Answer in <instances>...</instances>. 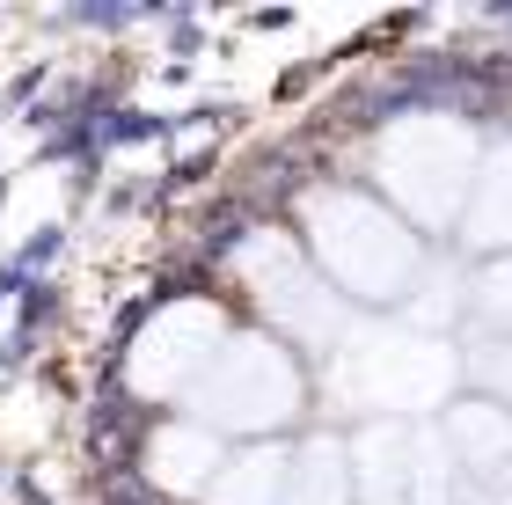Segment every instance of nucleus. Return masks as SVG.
Returning a JSON list of instances; mask_svg holds the SVG:
<instances>
[{
  "instance_id": "nucleus-1",
  "label": "nucleus",
  "mask_w": 512,
  "mask_h": 505,
  "mask_svg": "<svg viewBox=\"0 0 512 505\" xmlns=\"http://www.w3.org/2000/svg\"><path fill=\"white\" fill-rule=\"evenodd\" d=\"M308 227H315L322 279H337L344 293H359V301H395V293L410 286L417 249H410V235L381 213V205H366L352 191H322L308 205Z\"/></svg>"
},
{
  "instance_id": "nucleus-4",
  "label": "nucleus",
  "mask_w": 512,
  "mask_h": 505,
  "mask_svg": "<svg viewBox=\"0 0 512 505\" xmlns=\"http://www.w3.org/2000/svg\"><path fill=\"white\" fill-rule=\"evenodd\" d=\"M439 169H447L454 183H469V140H461V132H447L439 118L395 125L388 140H381V183L410 205V213H425V220L454 213V191L439 183Z\"/></svg>"
},
{
  "instance_id": "nucleus-5",
  "label": "nucleus",
  "mask_w": 512,
  "mask_h": 505,
  "mask_svg": "<svg viewBox=\"0 0 512 505\" xmlns=\"http://www.w3.org/2000/svg\"><path fill=\"white\" fill-rule=\"evenodd\" d=\"M220 462H227V447H220L205 425H161V432H154V447H147V476H154L161 491H176V498L213 491Z\"/></svg>"
},
{
  "instance_id": "nucleus-7",
  "label": "nucleus",
  "mask_w": 512,
  "mask_h": 505,
  "mask_svg": "<svg viewBox=\"0 0 512 505\" xmlns=\"http://www.w3.org/2000/svg\"><path fill=\"white\" fill-rule=\"evenodd\" d=\"M286 505H352L344 454H337V447H315L300 469H286Z\"/></svg>"
},
{
  "instance_id": "nucleus-3",
  "label": "nucleus",
  "mask_w": 512,
  "mask_h": 505,
  "mask_svg": "<svg viewBox=\"0 0 512 505\" xmlns=\"http://www.w3.org/2000/svg\"><path fill=\"white\" fill-rule=\"evenodd\" d=\"M220 344H227V315L213 301H169L132 352V388L139 396H191L198 374L220 359Z\"/></svg>"
},
{
  "instance_id": "nucleus-2",
  "label": "nucleus",
  "mask_w": 512,
  "mask_h": 505,
  "mask_svg": "<svg viewBox=\"0 0 512 505\" xmlns=\"http://www.w3.org/2000/svg\"><path fill=\"white\" fill-rule=\"evenodd\" d=\"M191 403L213 440L220 432H271L300 410V366L278 337H227L220 359L198 374Z\"/></svg>"
},
{
  "instance_id": "nucleus-6",
  "label": "nucleus",
  "mask_w": 512,
  "mask_h": 505,
  "mask_svg": "<svg viewBox=\"0 0 512 505\" xmlns=\"http://www.w3.org/2000/svg\"><path fill=\"white\" fill-rule=\"evenodd\" d=\"M205 505H286V454L278 447H249L235 462H220Z\"/></svg>"
},
{
  "instance_id": "nucleus-8",
  "label": "nucleus",
  "mask_w": 512,
  "mask_h": 505,
  "mask_svg": "<svg viewBox=\"0 0 512 505\" xmlns=\"http://www.w3.org/2000/svg\"><path fill=\"white\" fill-rule=\"evenodd\" d=\"M476 191H483V205H476V227H483V235H476V242H512V162H498Z\"/></svg>"
}]
</instances>
